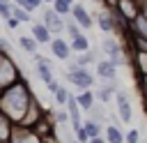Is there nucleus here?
I'll return each instance as SVG.
<instances>
[{
	"label": "nucleus",
	"instance_id": "nucleus-1",
	"mask_svg": "<svg viewBox=\"0 0 147 143\" xmlns=\"http://www.w3.org/2000/svg\"><path fill=\"white\" fill-rule=\"evenodd\" d=\"M32 108V95L25 85V81H16L7 88L0 90V111L11 120L23 125L25 122V113Z\"/></svg>",
	"mask_w": 147,
	"mask_h": 143
},
{
	"label": "nucleus",
	"instance_id": "nucleus-2",
	"mask_svg": "<svg viewBox=\"0 0 147 143\" xmlns=\"http://www.w3.org/2000/svg\"><path fill=\"white\" fill-rule=\"evenodd\" d=\"M18 78H21V74H18L16 65L11 62L9 53L0 51V90L7 88V85H11V83H16Z\"/></svg>",
	"mask_w": 147,
	"mask_h": 143
},
{
	"label": "nucleus",
	"instance_id": "nucleus-3",
	"mask_svg": "<svg viewBox=\"0 0 147 143\" xmlns=\"http://www.w3.org/2000/svg\"><path fill=\"white\" fill-rule=\"evenodd\" d=\"M67 78H69V83H74V85H78L80 90H90L92 85H94V81H92V74L85 69V67H80L78 62H74V65H69V72H67Z\"/></svg>",
	"mask_w": 147,
	"mask_h": 143
},
{
	"label": "nucleus",
	"instance_id": "nucleus-4",
	"mask_svg": "<svg viewBox=\"0 0 147 143\" xmlns=\"http://www.w3.org/2000/svg\"><path fill=\"white\" fill-rule=\"evenodd\" d=\"M44 23L51 28L53 35H60V32L67 30V16L57 14L55 9H46V12H44Z\"/></svg>",
	"mask_w": 147,
	"mask_h": 143
},
{
	"label": "nucleus",
	"instance_id": "nucleus-5",
	"mask_svg": "<svg viewBox=\"0 0 147 143\" xmlns=\"http://www.w3.org/2000/svg\"><path fill=\"white\" fill-rule=\"evenodd\" d=\"M101 48H103V53H106L110 60H115L117 65H119V62H124V53H122V46H119V42H117L115 37L106 35V37L101 39Z\"/></svg>",
	"mask_w": 147,
	"mask_h": 143
},
{
	"label": "nucleus",
	"instance_id": "nucleus-6",
	"mask_svg": "<svg viewBox=\"0 0 147 143\" xmlns=\"http://www.w3.org/2000/svg\"><path fill=\"white\" fill-rule=\"evenodd\" d=\"M11 141H14V143H39L41 138H39V134L32 131L28 125H18V127H14Z\"/></svg>",
	"mask_w": 147,
	"mask_h": 143
},
{
	"label": "nucleus",
	"instance_id": "nucleus-7",
	"mask_svg": "<svg viewBox=\"0 0 147 143\" xmlns=\"http://www.w3.org/2000/svg\"><path fill=\"white\" fill-rule=\"evenodd\" d=\"M71 42H67V39H62V37H53V42H51V53L57 58V60H69L71 58Z\"/></svg>",
	"mask_w": 147,
	"mask_h": 143
},
{
	"label": "nucleus",
	"instance_id": "nucleus-8",
	"mask_svg": "<svg viewBox=\"0 0 147 143\" xmlns=\"http://www.w3.org/2000/svg\"><path fill=\"white\" fill-rule=\"evenodd\" d=\"M96 23H99V28H101L106 35H113V32L117 30V18H115V12H113V9L99 12V14H96Z\"/></svg>",
	"mask_w": 147,
	"mask_h": 143
},
{
	"label": "nucleus",
	"instance_id": "nucleus-9",
	"mask_svg": "<svg viewBox=\"0 0 147 143\" xmlns=\"http://www.w3.org/2000/svg\"><path fill=\"white\" fill-rule=\"evenodd\" d=\"M115 99H117V111H119V118L122 122H131V101H129V95L124 90H117L115 92Z\"/></svg>",
	"mask_w": 147,
	"mask_h": 143
},
{
	"label": "nucleus",
	"instance_id": "nucleus-10",
	"mask_svg": "<svg viewBox=\"0 0 147 143\" xmlns=\"http://www.w3.org/2000/svg\"><path fill=\"white\" fill-rule=\"evenodd\" d=\"M96 76H101L103 81L106 78H115L117 76V62L115 60H99L96 62Z\"/></svg>",
	"mask_w": 147,
	"mask_h": 143
},
{
	"label": "nucleus",
	"instance_id": "nucleus-11",
	"mask_svg": "<svg viewBox=\"0 0 147 143\" xmlns=\"http://www.w3.org/2000/svg\"><path fill=\"white\" fill-rule=\"evenodd\" d=\"M32 37L39 42V44H51L53 42V32L46 23H32Z\"/></svg>",
	"mask_w": 147,
	"mask_h": 143
},
{
	"label": "nucleus",
	"instance_id": "nucleus-12",
	"mask_svg": "<svg viewBox=\"0 0 147 143\" xmlns=\"http://www.w3.org/2000/svg\"><path fill=\"white\" fill-rule=\"evenodd\" d=\"M71 16H74V21H78L80 23V28H92V16H90V12L83 7V5H74L71 7Z\"/></svg>",
	"mask_w": 147,
	"mask_h": 143
},
{
	"label": "nucleus",
	"instance_id": "nucleus-13",
	"mask_svg": "<svg viewBox=\"0 0 147 143\" xmlns=\"http://www.w3.org/2000/svg\"><path fill=\"white\" fill-rule=\"evenodd\" d=\"M71 48H74V53H85V51H90V39L80 32V35L71 37Z\"/></svg>",
	"mask_w": 147,
	"mask_h": 143
},
{
	"label": "nucleus",
	"instance_id": "nucleus-14",
	"mask_svg": "<svg viewBox=\"0 0 147 143\" xmlns=\"http://www.w3.org/2000/svg\"><path fill=\"white\" fill-rule=\"evenodd\" d=\"M76 99H78V104H80L83 111H92L94 108V95H92V90H83Z\"/></svg>",
	"mask_w": 147,
	"mask_h": 143
},
{
	"label": "nucleus",
	"instance_id": "nucleus-15",
	"mask_svg": "<svg viewBox=\"0 0 147 143\" xmlns=\"http://www.w3.org/2000/svg\"><path fill=\"white\" fill-rule=\"evenodd\" d=\"M18 44H21V48H23L25 53H32V55H34V53H37V44H39V42H37L34 37H25V35H23V37H18Z\"/></svg>",
	"mask_w": 147,
	"mask_h": 143
},
{
	"label": "nucleus",
	"instance_id": "nucleus-16",
	"mask_svg": "<svg viewBox=\"0 0 147 143\" xmlns=\"http://www.w3.org/2000/svg\"><path fill=\"white\" fill-rule=\"evenodd\" d=\"M106 138H108V143H124V141H126V136H122V131H119L115 125H108Z\"/></svg>",
	"mask_w": 147,
	"mask_h": 143
},
{
	"label": "nucleus",
	"instance_id": "nucleus-17",
	"mask_svg": "<svg viewBox=\"0 0 147 143\" xmlns=\"http://www.w3.org/2000/svg\"><path fill=\"white\" fill-rule=\"evenodd\" d=\"M11 16H16L21 23H32V16H30V12H28L25 7H21V5H14V9H11Z\"/></svg>",
	"mask_w": 147,
	"mask_h": 143
},
{
	"label": "nucleus",
	"instance_id": "nucleus-18",
	"mask_svg": "<svg viewBox=\"0 0 147 143\" xmlns=\"http://www.w3.org/2000/svg\"><path fill=\"white\" fill-rule=\"evenodd\" d=\"M71 7H74V5H69L67 0H55V2H53V9H55L57 14H62V16H71Z\"/></svg>",
	"mask_w": 147,
	"mask_h": 143
},
{
	"label": "nucleus",
	"instance_id": "nucleus-19",
	"mask_svg": "<svg viewBox=\"0 0 147 143\" xmlns=\"http://www.w3.org/2000/svg\"><path fill=\"white\" fill-rule=\"evenodd\" d=\"M67 35H69V37H76V35H80V23H78V21H71V18H67Z\"/></svg>",
	"mask_w": 147,
	"mask_h": 143
},
{
	"label": "nucleus",
	"instance_id": "nucleus-20",
	"mask_svg": "<svg viewBox=\"0 0 147 143\" xmlns=\"http://www.w3.org/2000/svg\"><path fill=\"white\" fill-rule=\"evenodd\" d=\"M85 129H87V134L90 136H99V131H101V127H99V122L96 120H85V125H83Z\"/></svg>",
	"mask_w": 147,
	"mask_h": 143
},
{
	"label": "nucleus",
	"instance_id": "nucleus-21",
	"mask_svg": "<svg viewBox=\"0 0 147 143\" xmlns=\"http://www.w3.org/2000/svg\"><path fill=\"white\" fill-rule=\"evenodd\" d=\"M11 9H14V5H11L9 0H0V16H2L5 21L11 16Z\"/></svg>",
	"mask_w": 147,
	"mask_h": 143
},
{
	"label": "nucleus",
	"instance_id": "nucleus-22",
	"mask_svg": "<svg viewBox=\"0 0 147 143\" xmlns=\"http://www.w3.org/2000/svg\"><path fill=\"white\" fill-rule=\"evenodd\" d=\"M94 60V53H90V51H85V53H78V58H76V62L80 65V67H85V65H90Z\"/></svg>",
	"mask_w": 147,
	"mask_h": 143
},
{
	"label": "nucleus",
	"instance_id": "nucleus-23",
	"mask_svg": "<svg viewBox=\"0 0 147 143\" xmlns=\"http://www.w3.org/2000/svg\"><path fill=\"white\" fill-rule=\"evenodd\" d=\"M69 97H71V95H69V92H67L62 85L55 90V99H57V104H67V101H69Z\"/></svg>",
	"mask_w": 147,
	"mask_h": 143
},
{
	"label": "nucleus",
	"instance_id": "nucleus-24",
	"mask_svg": "<svg viewBox=\"0 0 147 143\" xmlns=\"http://www.w3.org/2000/svg\"><path fill=\"white\" fill-rule=\"evenodd\" d=\"M76 138H78V143H90V138H92V136L87 134V129H85V127H78V129H76Z\"/></svg>",
	"mask_w": 147,
	"mask_h": 143
},
{
	"label": "nucleus",
	"instance_id": "nucleus-25",
	"mask_svg": "<svg viewBox=\"0 0 147 143\" xmlns=\"http://www.w3.org/2000/svg\"><path fill=\"white\" fill-rule=\"evenodd\" d=\"M126 143H140V131H138V129H129Z\"/></svg>",
	"mask_w": 147,
	"mask_h": 143
},
{
	"label": "nucleus",
	"instance_id": "nucleus-26",
	"mask_svg": "<svg viewBox=\"0 0 147 143\" xmlns=\"http://www.w3.org/2000/svg\"><path fill=\"white\" fill-rule=\"evenodd\" d=\"M110 95H113V92H110V90H106V88H103V90H99V92H96V97H99V99H101V101H103V104H106V101H110Z\"/></svg>",
	"mask_w": 147,
	"mask_h": 143
},
{
	"label": "nucleus",
	"instance_id": "nucleus-27",
	"mask_svg": "<svg viewBox=\"0 0 147 143\" xmlns=\"http://www.w3.org/2000/svg\"><path fill=\"white\" fill-rule=\"evenodd\" d=\"M7 25H9V28H11V30H16V28H18V25H21V21H18V18H16V16H9V18H7Z\"/></svg>",
	"mask_w": 147,
	"mask_h": 143
},
{
	"label": "nucleus",
	"instance_id": "nucleus-28",
	"mask_svg": "<svg viewBox=\"0 0 147 143\" xmlns=\"http://www.w3.org/2000/svg\"><path fill=\"white\" fill-rule=\"evenodd\" d=\"M55 118H57L60 122H69V120H71V115H69V113H64V111H57V113H55Z\"/></svg>",
	"mask_w": 147,
	"mask_h": 143
},
{
	"label": "nucleus",
	"instance_id": "nucleus-29",
	"mask_svg": "<svg viewBox=\"0 0 147 143\" xmlns=\"http://www.w3.org/2000/svg\"><path fill=\"white\" fill-rule=\"evenodd\" d=\"M46 88H48V92H53V95H55V90L60 88V83H57V81H51V83H46Z\"/></svg>",
	"mask_w": 147,
	"mask_h": 143
},
{
	"label": "nucleus",
	"instance_id": "nucleus-30",
	"mask_svg": "<svg viewBox=\"0 0 147 143\" xmlns=\"http://www.w3.org/2000/svg\"><path fill=\"white\" fill-rule=\"evenodd\" d=\"M90 143H106V141H103V138H99V136H92V138H90Z\"/></svg>",
	"mask_w": 147,
	"mask_h": 143
},
{
	"label": "nucleus",
	"instance_id": "nucleus-31",
	"mask_svg": "<svg viewBox=\"0 0 147 143\" xmlns=\"http://www.w3.org/2000/svg\"><path fill=\"white\" fill-rule=\"evenodd\" d=\"M142 88L147 90V74H142Z\"/></svg>",
	"mask_w": 147,
	"mask_h": 143
},
{
	"label": "nucleus",
	"instance_id": "nucleus-32",
	"mask_svg": "<svg viewBox=\"0 0 147 143\" xmlns=\"http://www.w3.org/2000/svg\"><path fill=\"white\" fill-rule=\"evenodd\" d=\"M142 14L147 16V2H142Z\"/></svg>",
	"mask_w": 147,
	"mask_h": 143
},
{
	"label": "nucleus",
	"instance_id": "nucleus-33",
	"mask_svg": "<svg viewBox=\"0 0 147 143\" xmlns=\"http://www.w3.org/2000/svg\"><path fill=\"white\" fill-rule=\"evenodd\" d=\"M67 2H69V5H76V2H74V0H67Z\"/></svg>",
	"mask_w": 147,
	"mask_h": 143
},
{
	"label": "nucleus",
	"instance_id": "nucleus-34",
	"mask_svg": "<svg viewBox=\"0 0 147 143\" xmlns=\"http://www.w3.org/2000/svg\"><path fill=\"white\" fill-rule=\"evenodd\" d=\"M44 2H51V5H53V2H55V0H44Z\"/></svg>",
	"mask_w": 147,
	"mask_h": 143
},
{
	"label": "nucleus",
	"instance_id": "nucleus-35",
	"mask_svg": "<svg viewBox=\"0 0 147 143\" xmlns=\"http://www.w3.org/2000/svg\"><path fill=\"white\" fill-rule=\"evenodd\" d=\"M71 143H78V141H71Z\"/></svg>",
	"mask_w": 147,
	"mask_h": 143
}]
</instances>
